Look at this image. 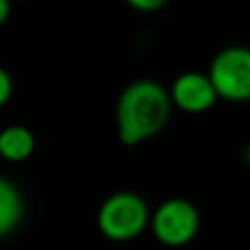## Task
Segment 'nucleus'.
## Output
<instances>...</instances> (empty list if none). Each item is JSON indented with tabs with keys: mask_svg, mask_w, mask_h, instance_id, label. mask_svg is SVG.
I'll return each instance as SVG.
<instances>
[{
	"mask_svg": "<svg viewBox=\"0 0 250 250\" xmlns=\"http://www.w3.org/2000/svg\"><path fill=\"white\" fill-rule=\"evenodd\" d=\"M199 221V211L189 199L170 197L154 209L148 225L160 244L178 248L195 238Z\"/></svg>",
	"mask_w": 250,
	"mask_h": 250,
	"instance_id": "obj_4",
	"label": "nucleus"
},
{
	"mask_svg": "<svg viewBox=\"0 0 250 250\" xmlns=\"http://www.w3.org/2000/svg\"><path fill=\"white\" fill-rule=\"evenodd\" d=\"M12 90H14L12 76L8 74V70H6L4 66H0V105H4V104L10 100Z\"/></svg>",
	"mask_w": 250,
	"mask_h": 250,
	"instance_id": "obj_8",
	"label": "nucleus"
},
{
	"mask_svg": "<svg viewBox=\"0 0 250 250\" xmlns=\"http://www.w3.org/2000/svg\"><path fill=\"white\" fill-rule=\"evenodd\" d=\"M35 148L33 133L23 125H8L0 131V156L8 162H21Z\"/></svg>",
	"mask_w": 250,
	"mask_h": 250,
	"instance_id": "obj_6",
	"label": "nucleus"
},
{
	"mask_svg": "<svg viewBox=\"0 0 250 250\" xmlns=\"http://www.w3.org/2000/svg\"><path fill=\"white\" fill-rule=\"evenodd\" d=\"M125 2L137 12H156V10L164 8V4L168 0H125Z\"/></svg>",
	"mask_w": 250,
	"mask_h": 250,
	"instance_id": "obj_9",
	"label": "nucleus"
},
{
	"mask_svg": "<svg viewBox=\"0 0 250 250\" xmlns=\"http://www.w3.org/2000/svg\"><path fill=\"white\" fill-rule=\"evenodd\" d=\"M219 96L227 102H250V47L230 45L221 49L207 70Z\"/></svg>",
	"mask_w": 250,
	"mask_h": 250,
	"instance_id": "obj_3",
	"label": "nucleus"
},
{
	"mask_svg": "<svg viewBox=\"0 0 250 250\" xmlns=\"http://www.w3.org/2000/svg\"><path fill=\"white\" fill-rule=\"evenodd\" d=\"M23 215V201L20 189L0 176V238L10 234Z\"/></svg>",
	"mask_w": 250,
	"mask_h": 250,
	"instance_id": "obj_7",
	"label": "nucleus"
},
{
	"mask_svg": "<svg viewBox=\"0 0 250 250\" xmlns=\"http://www.w3.org/2000/svg\"><path fill=\"white\" fill-rule=\"evenodd\" d=\"M170 102L186 113H203L215 105L219 100L211 80L203 72H182L170 88Z\"/></svg>",
	"mask_w": 250,
	"mask_h": 250,
	"instance_id": "obj_5",
	"label": "nucleus"
},
{
	"mask_svg": "<svg viewBox=\"0 0 250 250\" xmlns=\"http://www.w3.org/2000/svg\"><path fill=\"white\" fill-rule=\"evenodd\" d=\"M10 2H12V0H10Z\"/></svg>",
	"mask_w": 250,
	"mask_h": 250,
	"instance_id": "obj_11",
	"label": "nucleus"
},
{
	"mask_svg": "<svg viewBox=\"0 0 250 250\" xmlns=\"http://www.w3.org/2000/svg\"><path fill=\"white\" fill-rule=\"evenodd\" d=\"M10 16V0H0V25L6 23Z\"/></svg>",
	"mask_w": 250,
	"mask_h": 250,
	"instance_id": "obj_10",
	"label": "nucleus"
},
{
	"mask_svg": "<svg viewBox=\"0 0 250 250\" xmlns=\"http://www.w3.org/2000/svg\"><path fill=\"white\" fill-rule=\"evenodd\" d=\"M168 90L148 78L131 82L117 100V135L127 146L139 145L160 133L170 117Z\"/></svg>",
	"mask_w": 250,
	"mask_h": 250,
	"instance_id": "obj_1",
	"label": "nucleus"
},
{
	"mask_svg": "<svg viewBox=\"0 0 250 250\" xmlns=\"http://www.w3.org/2000/svg\"><path fill=\"white\" fill-rule=\"evenodd\" d=\"M150 221L145 199L133 191L111 193L98 211V229L109 240H131L139 236Z\"/></svg>",
	"mask_w": 250,
	"mask_h": 250,
	"instance_id": "obj_2",
	"label": "nucleus"
}]
</instances>
